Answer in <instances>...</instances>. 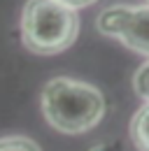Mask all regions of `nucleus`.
<instances>
[{
    "instance_id": "6",
    "label": "nucleus",
    "mask_w": 149,
    "mask_h": 151,
    "mask_svg": "<svg viewBox=\"0 0 149 151\" xmlns=\"http://www.w3.org/2000/svg\"><path fill=\"white\" fill-rule=\"evenodd\" d=\"M133 88L145 102H149V60L137 68V72L133 77Z\"/></svg>"
},
{
    "instance_id": "2",
    "label": "nucleus",
    "mask_w": 149,
    "mask_h": 151,
    "mask_svg": "<svg viewBox=\"0 0 149 151\" xmlns=\"http://www.w3.org/2000/svg\"><path fill=\"white\" fill-rule=\"evenodd\" d=\"M79 33L77 12L56 0H28L21 14V42L28 51L54 56L65 51Z\"/></svg>"
},
{
    "instance_id": "5",
    "label": "nucleus",
    "mask_w": 149,
    "mask_h": 151,
    "mask_svg": "<svg viewBox=\"0 0 149 151\" xmlns=\"http://www.w3.org/2000/svg\"><path fill=\"white\" fill-rule=\"evenodd\" d=\"M0 151H40V147L30 137L9 135V137H0Z\"/></svg>"
},
{
    "instance_id": "8",
    "label": "nucleus",
    "mask_w": 149,
    "mask_h": 151,
    "mask_svg": "<svg viewBox=\"0 0 149 151\" xmlns=\"http://www.w3.org/2000/svg\"><path fill=\"white\" fill-rule=\"evenodd\" d=\"M91 151H110V147H95V149H91Z\"/></svg>"
},
{
    "instance_id": "3",
    "label": "nucleus",
    "mask_w": 149,
    "mask_h": 151,
    "mask_svg": "<svg viewBox=\"0 0 149 151\" xmlns=\"http://www.w3.org/2000/svg\"><path fill=\"white\" fill-rule=\"evenodd\" d=\"M114 40L135 54L149 56V5H121V21Z\"/></svg>"
},
{
    "instance_id": "4",
    "label": "nucleus",
    "mask_w": 149,
    "mask_h": 151,
    "mask_svg": "<svg viewBox=\"0 0 149 151\" xmlns=\"http://www.w3.org/2000/svg\"><path fill=\"white\" fill-rule=\"evenodd\" d=\"M130 139L137 151H149V102L140 107L130 119Z\"/></svg>"
},
{
    "instance_id": "7",
    "label": "nucleus",
    "mask_w": 149,
    "mask_h": 151,
    "mask_svg": "<svg viewBox=\"0 0 149 151\" xmlns=\"http://www.w3.org/2000/svg\"><path fill=\"white\" fill-rule=\"evenodd\" d=\"M56 2H61V5H65V7H70V9H82V7H89L93 2H98V0H56Z\"/></svg>"
},
{
    "instance_id": "1",
    "label": "nucleus",
    "mask_w": 149,
    "mask_h": 151,
    "mask_svg": "<svg viewBox=\"0 0 149 151\" xmlns=\"http://www.w3.org/2000/svg\"><path fill=\"white\" fill-rule=\"evenodd\" d=\"M42 114L47 123L65 135L95 128L105 116V95L93 84L70 77H54L42 88Z\"/></svg>"
}]
</instances>
